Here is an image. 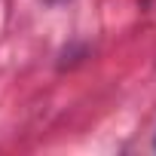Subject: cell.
Here are the masks:
<instances>
[{"label":"cell","mask_w":156,"mask_h":156,"mask_svg":"<svg viewBox=\"0 0 156 156\" xmlns=\"http://www.w3.org/2000/svg\"><path fill=\"white\" fill-rule=\"evenodd\" d=\"M46 3H67V0H46Z\"/></svg>","instance_id":"6da1fadb"}]
</instances>
